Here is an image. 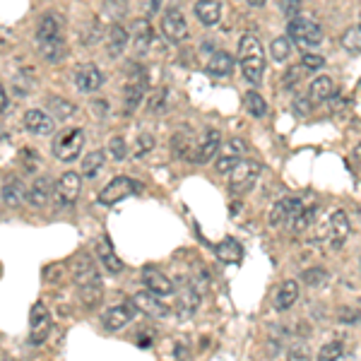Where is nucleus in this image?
Masks as SVG:
<instances>
[{
  "label": "nucleus",
  "instance_id": "nucleus-4",
  "mask_svg": "<svg viewBox=\"0 0 361 361\" xmlns=\"http://www.w3.org/2000/svg\"><path fill=\"white\" fill-rule=\"evenodd\" d=\"M349 232H352V227H349L347 212L335 210V212H330V217L326 219V224L321 227V232H318V236H321L318 241H326L328 248L337 250V248H342V246L347 243Z\"/></svg>",
  "mask_w": 361,
  "mask_h": 361
},
{
  "label": "nucleus",
  "instance_id": "nucleus-36",
  "mask_svg": "<svg viewBox=\"0 0 361 361\" xmlns=\"http://www.w3.org/2000/svg\"><path fill=\"white\" fill-rule=\"evenodd\" d=\"M342 46H344V51H349L352 56H359V51H361V31H359L357 24H354V27H349L342 34Z\"/></svg>",
  "mask_w": 361,
  "mask_h": 361
},
{
  "label": "nucleus",
  "instance_id": "nucleus-14",
  "mask_svg": "<svg viewBox=\"0 0 361 361\" xmlns=\"http://www.w3.org/2000/svg\"><path fill=\"white\" fill-rule=\"evenodd\" d=\"M219 147H222V150H217L219 152V157H217V171H219V174H229V171H232L234 166H236L239 161L243 159L246 145H243V140L232 138L229 143L219 145Z\"/></svg>",
  "mask_w": 361,
  "mask_h": 361
},
{
  "label": "nucleus",
  "instance_id": "nucleus-16",
  "mask_svg": "<svg viewBox=\"0 0 361 361\" xmlns=\"http://www.w3.org/2000/svg\"><path fill=\"white\" fill-rule=\"evenodd\" d=\"M145 85H147V77H145V72L140 70V67H133V72H130V80L128 85H125V113H133L135 109L140 106V102H143V94H145Z\"/></svg>",
  "mask_w": 361,
  "mask_h": 361
},
{
  "label": "nucleus",
  "instance_id": "nucleus-49",
  "mask_svg": "<svg viewBox=\"0 0 361 361\" xmlns=\"http://www.w3.org/2000/svg\"><path fill=\"white\" fill-rule=\"evenodd\" d=\"M265 3H268V0H248L250 8H263Z\"/></svg>",
  "mask_w": 361,
  "mask_h": 361
},
{
  "label": "nucleus",
  "instance_id": "nucleus-31",
  "mask_svg": "<svg viewBox=\"0 0 361 361\" xmlns=\"http://www.w3.org/2000/svg\"><path fill=\"white\" fill-rule=\"evenodd\" d=\"M104 161H106V154H104L102 150L90 152V154L82 159V176H87V179H94V176H97L99 171L104 169Z\"/></svg>",
  "mask_w": 361,
  "mask_h": 361
},
{
  "label": "nucleus",
  "instance_id": "nucleus-44",
  "mask_svg": "<svg viewBox=\"0 0 361 361\" xmlns=\"http://www.w3.org/2000/svg\"><path fill=\"white\" fill-rule=\"evenodd\" d=\"M140 5H143V10L147 15H157V13H159L161 0H140Z\"/></svg>",
  "mask_w": 361,
  "mask_h": 361
},
{
  "label": "nucleus",
  "instance_id": "nucleus-23",
  "mask_svg": "<svg viewBox=\"0 0 361 361\" xmlns=\"http://www.w3.org/2000/svg\"><path fill=\"white\" fill-rule=\"evenodd\" d=\"M296 301H299V282L287 280L284 284L280 287V291L275 294V308L277 311H287V308H291Z\"/></svg>",
  "mask_w": 361,
  "mask_h": 361
},
{
  "label": "nucleus",
  "instance_id": "nucleus-9",
  "mask_svg": "<svg viewBox=\"0 0 361 361\" xmlns=\"http://www.w3.org/2000/svg\"><path fill=\"white\" fill-rule=\"evenodd\" d=\"M260 161L255 159H241L236 166H234L229 174H232V179H229V188H232V193H246L250 186L255 183L260 174Z\"/></svg>",
  "mask_w": 361,
  "mask_h": 361
},
{
  "label": "nucleus",
  "instance_id": "nucleus-30",
  "mask_svg": "<svg viewBox=\"0 0 361 361\" xmlns=\"http://www.w3.org/2000/svg\"><path fill=\"white\" fill-rule=\"evenodd\" d=\"M198 306H200V291H198L195 287H188V289L183 291L181 301H179V313H181V318H191L193 313L198 311Z\"/></svg>",
  "mask_w": 361,
  "mask_h": 361
},
{
  "label": "nucleus",
  "instance_id": "nucleus-34",
  "mask_svg": "<svg viewBox=\"0 0 361 361\" xmlns=\"http://www.w3.org/2000/svg\"><path fill=\"white\" fill-rule=\"evenodd\" d=\"M313 219H316V205L306 207V210H301L294 219H291V234H303L313 224Z\"/></svg>",
  "mask_w": 361,
  "mask_h": 361
},
{
  "label": "nucleus",
  "instance_id": "nucleus-15",
  "mask_svg": "<svg viewBox=\"0 0 361 361\" xmlns=\"http://www.w3.org/2000/svg\"><path fill=\"white\" fill-rule=\"evenodd\" d=\"M301 210H303V202L299 198H282V200L275 202L270 210V217H268L270 227H282V224L291 222Z\"/></svg>",
  "mask_w": 361,
  "mask_h": 361
},
{
  "label": "nucleus",
  "instance_id": "nucleus-43",
  "mask_svg": "<svg viewBox=\"0 0 361 361\" xmlns=\"http://www.w3.org/2000/svg\"><path fill=\"white\" fill-rule=\"evenodd\" d=\"M299 10H301V0H282V13L287 17H294Z\"/></svg>",
  "mask_w": 361,
  "mask_h": 361
},
{
  "label": "nucleus",
  "instance_id": "nucleus-46",
  "mask_svg": "<svg viewBox=\"0 0 361 361\" xmlns=\"http://www.w3.org/2000/svg\"><path fill=\"white\" fill-rule=\"evenodd\" d=\"M54 109L58 111V116H70V113H72V106H70V104H67V102H58V99L54 102Z\"/></svg>",
  "mask_w": 361,
  "mask_h": 361
},
{
  "label": "nucleus",
  "instance_id": "nucleus-1",
  "mask_svg": "<svg viewBox=\"0 0 361 361\" xmlns=\"http://www.w3.org/2000/svg\"><path fill=\"white\" fill-rule=\"evenodd\" d=\"M36 44L46 61L56 63L65 56V39H63V19L58 15H46L36 29Z\"/></svg>",
  "mask_w": 361,
  "mask_h": 361
},
{
  "label": "nucleus",
  "instance_id": "nucleus-42",
  "mask_svg": "<svg viewBox=\"0 0 361 361\" xmlns=\"http://www.w3.org/2000/svg\"><path fill=\"white\" fill-rule=\"evenodd\" d=\"M154 147V138L152 135H140V140H138V152H135V157H143V154H147V152Z\"/></svg>",
  "mask_w": 361,
  "mask_h": 361
},
{
  "label": "nucleus",
  "instance_id": "nucleus-19",
  "mask_svg": "<svg viewBox=\"0 0 361 361\" xmlns=\"http://www.w3.org/2000/svg\"><path fill=\"white\" fill-rule=\"evenodd\" d=\"M133 316H135V308L130 306V303H118V306L109 308V311L104 313V328H106V330H120V328H125L133 321Z\"/></svg>",
  "mask_w": 361,
  "mask_h": 361
},
{
  "label": "nucleus",
  "instance_id": "nucleus-7",
  "mask_svg": "<svg viewBox=\"0 0 361 361\" xmlns=\"http://www.w3.org/2000/svg\"><path fill=\"white\" fill-rule=\"evenodd\" d=\"M82 191V176L75 174V171H67L63 174L58 183L54 186V200L58 207H72L80 198Z\"/></svg>",
  "mask_w": 361,
  "mask_h": 361
},
{
  "label": "nucleus",
  "instance_id": "nucleus-33",
  "mask_svg": "<svg viewBox=\"0 0 361 361\" xmlns=\"http://www.w3.org/2000/svg\"><path fill=\"white\" fill-rule=\"evenodd\" d=\"M150 44H152V27L147 19H140V22H135V49L140 54H145L150 49Z\"/></svg>",
  "mask_w": 361,
  "mask_h": 361
},
{
  "label": "nucleus",
  "instance_id": "nucleus-29",
  "mask_svg": "<svg viewBox=\"0 0 361 361\" xmlns=\"http://www.w3.org/2000/svg\"><path fill=\"white\" fill-rule=\"evenodd\" d=\"M332 97H335L332 77H328V75L316 77L313 85H311V99L313 102H328V99H332Z\"/></svg>",
  "mask_w": 361,
  "mask_h": 361
},
{
  "label": "nucleus",
  "instance_id": "nucleus-6",
  "mask_svg": "<svg viewBox=\"0 0 361 361\" xmlns=\"http://www.w3.org/2000/svg\"><path fill=\"white\" fill-rule=\"evenodd\" d=\"M85 147V133L80 128H67L63 130L58 138L54 140V154L61 161H75Z\"/></svg>",
  "mask_w": 361,
  "mask_h": 361
},
{
  "label": "nucleus",
  "instance_id": "nucleus-40",
  "mask_svg": "<svg viewBox=\"0 0 361 361\" xmlns=\"http://www.w3.org/2000/svg\"><path fill=\"white\" fill-rule=\"evenodd\" d=\"M287 361H311L308 347L306 344H294V347L289 349V354H287Z\"/></svg>",
  "mask_w": 361,
  "mask_h": 361
},
{
  "label": "nucleus",
  "instance_id": "nucleus-27",
  "mask_svg": "<svg viewBox=\"0 0 361 361\" xmlns=\"http://www.w3.org/2000/svg\"><path fill=\"white\" fill-rule=\"evenodd\" d=\"M234 58L229 54H224V51H217V54L212 56L210 63H207V72L210 75H217V77H227L234 72Z\"/></svg>",
  "mask_w": 361,
  "mask_h": 361
},
{
  "label": "nucleus",
  "instance_id": "nucleus-2",
  "mask_svg": "<svg viewBox=\"0 0 361 361\" xmlns=\"http://www.w3.org/2000/svg\"><path fill=\"white\" fill-rule=\"evenodd\" d=\"M239 65L250 85H258L265 72V51L255 34H243L239 41Z\"/></svg>",
  "mask_w": 361,
  "mask_h": 361
},
{
  "label": "nucleus",
  "instance_id": "nucleus-45",
  "mask_svg": "<svg viewBox=\"0 0 361 361\" xmlns=\"http://www.w3.org/2000/svg\"><path fill=\"white\" fill-rule=\"evenodd\" d=\"M164 106V92H154L150 99V111H159Z\"/></svg>",
  "mask_w": 361,
  "mask_h": 361
},
{
  "label": "nucleus",
  "instance_id": "nucleus-20",
  "mask_svg": "<svg viewBox=\"0 0 361 361\" xmlns=\"http://www.w3.org/2000/svg\"><path fill=\"white\" fill-rule=\"evenodd\" d=\"M145 287L147 291H152L154 296H171L174 294V284H171L169 277H164L161 272L147 268L145 270Z\"/></svg>",
  "mask_w": 361,
  "mask_h": 361
},
{
  "label": "nucleus",
  "instance_id": "nucleus-18",
  "mask_svg": "<svg viewBox=\"0 0 361 361\" xmlns=\"http://www.w3.org/2000/svg\"><path fill=\"white\" fill-rule=\"evenodd\" d=\"M75 85H77V90L80 92H85V94H92V92H97L99 87L104 85V75H102V70H99L97 65H82L80 70L75 72Z\"/></svg>",
  "mask_w": 361,
  "mask_h": 361
},
{
  "label": "nucleus",
  "instance_id": "nucleus-11",
  "mask_svg": "<svg viewBox=\"0 0 361 361\" xmlns=\"http://www.w3.org/2000/svg\"><path fill=\"white\" fill-rule=\"evenodd\" d=\"M219 145H222V133L219 130H205V135L193 147L191 161L193 164H207V161H212L217 157Z\"/></svg>",
  "mask_w": 361,
  "mask_h": 361
},
{
  "label": "nucleus",
  "instance_id": "nucleus-41",
  "mask_svg": "<svg viewBox=\"0 0 361 361\" xmlns=\"http://www.w3.org/2000/svg\"><path fill=\"white\" fill-rule=\"evenodd\" d=\"M111 154L116 161H123L125 154H128V147H125V140L123 138H113L111 140Z\"/></svg>",
  "mask_w": 361,
  "mask_h": 361
},
{
  "label": "nucleus",
  "instance_id": "nucleus-24",
  "mask_svg": "<svg viewBox=\"0 0 361 361\" xmlns=\"http://www.w3.org/2000/svg\"><path fill=\"white\" fill-rule=\"evenodd\" d=\"M24 200H27V188H24L22 181L17 179H10L8 183L3 186V202L8 207H19L24 205Z\"/></svg>",
  "mask_w": 361,
  "mask_h": 361
},
{
  "label": "nucleus",
  "instance_id": "nucleus-17",
  "mask_svg": "<svg viewBox=\"0 0 361 361\" xmlns=\"http://www.w3.org/2000/svg\"><path fill=\"white\" fill-rule=\"evenodd\" d=\"M24 128L29 130V133L34 135H51L56 128V120L54 116H49V113H44L41 109H31V111L24 113Z\"/></svg>",
  "mask_w": 361,
  "mask_h": 361
},
{
  "label": "nucleus",
  "instance_id": "nucleus-10",
  "mask_svg": "<svg viewBox=\"0 0 361 361\" xmlns=\"http://www.w3.org/2000/svg\"><path fill=\"white\" fill-rule=\"evenodd\" d=\"M49 330H51L49 311H46L44 303H34L29 311V342L41 344L46 337H49Z\"/></svg>",
  "mask_w": 361,
  "mask_h": 361
},
{
  "label": "nucleus",
  "instance_id": "nucleus-32",
  "mask_svg": "<svg viewBox=\"0 0 361 361\" xmlns=\"http://www.w3.org/2000/svg\"><path fill=\"white\" fill-rule=\"evenodd\" d=\"M243 104H246V111H248L250 116H255V118H263L265 113H268V104H265V99L260 97L255 90H250L248 94H246Z\"/></svg>",
  "mask_w": 361,
  "mask_h": 361
},
{
  "label": "nucleus",
  "instance_id": "nucleus-39",
  "mask_svg": "<svg viewBox=\"0 0 361 361\" xmlns=\"http://www.w3.org/2000/svg\"><path fill=\"white\" fill-rule=\"evenodd\" d=\"M301 65H303V70H321L323 65H326V58L323 56H318V54H306L303 56V61H301Z\"/></svg>",
  "mask_w": 361,
  "mask_h": 361
},
{
  "label": "nucleus",
  "instance_id": "nucleus-28",
  "mask_svg": "<svg viewBox=\"0 0 361 361\" xmlns=\"http://www.w3.org/2000/svg\"><path fill=\"white\" fill-rule=\"evenodd\" d=\"M99 260H102V265L106 268L111 275H118L120 270H123V263H120V258L116 253H113V248H111V243H109L106 239H102L99 241Z\"/></svg>",
  "mask_w": 361,
  "mask_h": 361
},
{
  "label": "nucleus",
  "instance_id": "nucleus-35",
  "mask_svg": "<svg viewBox=\"0 0 361 361\" xmlns=\"http://www.w3.org/2000/svg\"><path fill=\"white\" fill-rule=\"evenodd\" d=\"M289 54H291V44H289V39H287V36H277V39H272V44H270V56H272V58H275L277 63L287 61V58H289Z\"/></svg>",
  "mask_w": 361,
  "mask_h": 361
},
{
  "label": "nucleus",
  "instance_id": "nucleus-48",
  "mask_svg": "<svg viewBox=\"0 0 361 361\" xmlns=\"http://www.w3.org/2000/svg\"><path fill=\"white\" fill-rule=\"evenodd\" d=\"M342 321L344 323H357L359 321V313L357 311H349V308H344V311H342Z\"/></svg>",
  "mask_w": 361,
  "mask_h": 361
},
{
  "label": "nucleus",
  "instance_id": "nucleus-37",
  "mask_svg": "<svg viewBox=\"0 0 361 361\" xmlns=\"http://www.w3.org/2000/svg\"><path fill=\"white\" fill-rule=\"evenodd\" d=\"M342 359V344L339 342H328L326 347H321L316 361H337Z\"/></svg>",
  "mask_w": 361,
  "mask_h": 361
},
{
  "label": "nucleus",
  "instance_id": "nucleus-50",
  "mask_svg": "<svg viewBox=\"0 0 361 361\" xmlns=\"http://www.w3.org/2000/svg\"><path fill=\"white\" fill-rule=\"evenodd\" d=\"M0 133H3V128H0Z\"/></svg>",
  "mask_w": 361,
  "mask_h": 361
},
{
  "label": "nucleus",
  "instance_id": "nucleus-47",
  "mask_svg": "<svg viewBox=\"0 0 361 361\" xmlns=\"http://www.w3.org/2000/svg\"><path fill=\"white\" fill-rule=\"evenodd\" d=\"M10 109V99H8V92H5V87L0 85V113L8 111Z\"/></svg>",
  "mask_w": 361,
  "mask_h": 361
},
{
  "label": "nucleus",
  "instance_id": "nucleus-5",
  "mask_svg": "<svg viewBox=\"0 0 361 361\" xmlns=\"http://www.w3.org/2000/svg\"><path fill=\"white\" fill-rule=\"evenodd\" d=\"M287 39H289V44L299 46V49H311V46L321 44L323 31L313 19L291 17L289 24H287Z\"/></svg>",
  "mask_w": 361,
  "mask_h": 361
},
{
  "label": "nucleus",
  "instance_id": "nucleus-22",
  "mask_svg": "<svg viewBox=\"0 0 361 361\" xmlns=\"http://www.w3.org/2000/svg\"><path fill=\"white\" fill-rule=\"evenodd\" d=\"M195 15L202 24L214 27V24L219 22V17H222V3H219V0H198Z\"/></svg>",
  "mask_w": 361,
  "mask_h": 361
},
{
  "label": "nucleus",
  "instance_id": "nucleus-3",
  "mask_svg": "<svg viewBox=\"0 0 361 361\" xmlns=\"http://www.w3.org/2000/svg\"><path fill=\"white\" fill-rule=\"evenodd\" d=\"M72 277H75V284L80 289V299L87 306H97L102 299V280H99L97 265L92 263L90 255H77L75 263H72Z\"/></svg>",
  "mask_w": 361,
  "mask_h": 361
},
{
  "label": "nucleus",
  "instance_id": "nucleus-21",
  "mask_svg": "<svg viewBox=\"0 0 361 361\" xmlns=\"http://www.w3.org/2000/svg\"><path fill=\"white\" fill-rule=\"evenodd\" d=\"M29 202L34 207H44L46 202L54 198V181L46 179V176H41V179L34 181V186H31V191L27 193Z\"/></svg>",
  "mask_w": 361,
  "mask_h": 361
},
{
  "label": "nucleus",
  "instance_id": "nucleus-38",
  "mask_svg": "<svg viewBox=\"0 0 361 361\" xmlns=\"http://www.w3.org/2000/svg\"><path fill=\"white\" fill-rule=\"evenodd\" d=\"M326 277H328V272L323 270V268H313V270L303 272L301 280L306 282L308 287H318V284H323V282H326Z\"/></svg>",
  "mask_w": 361,
  "mask_h": 361
},
{
  "label": "nucleus",
  "instance_id": "nucleus-26",
  "mask_svg": "<svg viewBox=\"0 0 361 361\" xmlns=\"http://www.w3.org/2000/svg\"><path fill=\"white\" fill-rule=\"evenodd\" d=\"M217 258L227 265H236L241 263V258H243V248H241L236 239H224L222 243L217 246Z\"/></svg>",
  "mask_w": 361,
  "mask_h": 361
},
{
  "label": "nucleus",
  "instance_id": "nucleus-12",
  "mask_svg": "<svg viewBox=\"0 0 361 361\" xmlns=\"http://www.w3.org/2000/svg\"><path fill=\"white\" fill-rule=\"evenodd\" d=\"M161 31L171 44H179L188 36V22L179 8H169L161 17Z\"/></svg>",
  "mask_w": 361,
  "mask_h": 361
},
{
  "label": "nucleus",
  "instance_id": "nucleus-8",
  "mask_svg": "<svg viewBox=\"0 0 361 361\" xmlns=\"http://www.w3.org/2000/svg\"><path fill=\"white\" fill-rule=\"evenodd\" d=\"M140 186L138 181H133L130 176H116L113 181H109L99 193V205H116L118 200H125L128 195L138 193Z\"/></svg>",
  "mask_w": 361,
  "mask_h": 361
},
{
  "label": "nucleus",
  "instance_id": "nucleus-25",
  "mask_svg": "<svg viewBox=\"0 0 361 361\" xmlns=\"http://www.w3.org/2000/svg\"><path fill=\"white\" fill-rule=\"evenodd\" d=\"M106 46H109V56H120L128 46V31H125L123 24H111L109 27V36H106Z\"/></svg>",
  "mask_w": 361,
  "mask_h": 361
},
{
  "label": "nucleus",
  "instance_id": "nucleus-13",
  "mask_svg": "<svg viewBox=\"0 0 361 361\" xmlns=\"http://www.w3.org/2000/svg\"><path fill=\"white\" fill-rule=\"evenodd\" d=\"M130 306L138 308L143 316H150V318H166L169 316V306L161 301V296H154L152 291H138V294L130 299Z\"/></svg>",
  "mask_w": 361,
  "mask_h": 361
}]
</instances>
